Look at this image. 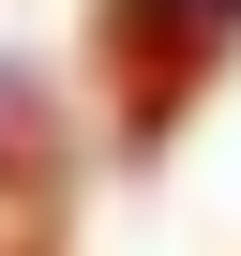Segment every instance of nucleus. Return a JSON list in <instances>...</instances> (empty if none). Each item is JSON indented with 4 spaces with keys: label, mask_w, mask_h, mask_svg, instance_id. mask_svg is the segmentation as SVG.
<instances>
[{
    "label": "nucleus",
    "mask_w": 241,
    "mask_h": 256,
    "mask_svg": "<svg viewBox=\"0 0 241 256\" xmlns=\"http://www.w3.org/2000/svg\"><path fill=\"white\" fill-rule=\"evenodd\" d=\"M226 16H241V0H136V106H166V90H181V60H196V46H226Z\"/></svg>",
    "instance_id": "f257e3e1"
}]
</instances>
